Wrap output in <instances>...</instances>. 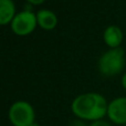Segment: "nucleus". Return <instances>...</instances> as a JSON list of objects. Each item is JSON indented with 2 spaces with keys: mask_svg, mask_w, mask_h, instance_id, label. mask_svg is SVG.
Returning <instances> with one entry per match:
<instances>
[{
  "mask_svg": "<svg viewBox=\"0 0 126 126\" xmlns=\"http://www.w3.org/2000/svg\"><path fill=\"white\" fill-rule=\"evenodd\" d=\"M72 126H86V125L84 124V122L82 120H80V121H74L72 123Z\"/></svg>",
  "mask_w": 126,
  "mask_h": 126,
  "instance_id": "11",
  "label": "nucleus"
},
{
  "mask_svg": "<svg viewBox=\"0 0 126 126\" xmlns=\"http://www.w3.org/2000/svg\"><path fill=\"white\" fill-rule=\"evenodd\" d=\"M9 120L13 126H31L35 122L32 105L26 101H17L9 109Z\"/></svg>",
  "mask_w": 126,
  "mask_h": 126,
  "instance_id": "3",
  "label": "nucleus"
},
{
  "mask_svg": "<svg viewBox=\"0 0 126 126\" xmlns=\"http://www.w3.org/2000/svg\"><path fill=\"white\" fill-rule=\"evenodd\" d=\"M11 30L17 35H28L38 26L37 21V13H33V11H24L18 12L15 16L13 20L10 23Z\"/></svg>",
  "mask_w": 126,
  "mask_h": 126,
  "instance_id": "4",
  "label": "nucleus"
},
{
  "mask_svg": "<svg viewBox=\"0 0 126 126\" xmlns=\"http://www.w3.org/2000/svg\"><path fill=\"white\" fill-rule=\"evenodd\" d=\"M38 26H40L44 30H52L58 23V18L55 13L48 9H41L37 12Z\"/></svg>",
  "mask_w": 126,
  "mask_h": 126,
  "instance_id": "7",
  "label": "nucleus"
},
{
  "mask_svg": "<svg viewBox=\"0 0 126 126\" xmlns=\"http://www.w3.org/2000/svg\"><path fill=\"white\" fill-rule=\"evenodd\" d=\"M44 1H46V0H27V2L31 3L32 6L33 4H41V3H43Z\"/></svg>",
  "mask_w": 126,
  "mask_h": 126,
  "instance_id": "10",
  "label": "nucleus"
},
{
  "mask_svg": "<svg viewBox=\"0 0 126 126\" xmlns=\"http://www.w3.org/2000/svg\"><path fill=\"white\" fill-rule=\"evenodd\" d=\"M125 66V51L122 48L110 49L98 59V70L105 76L120 74Z\"/></svg>",
  "mask_w": 126,
  "mask_h": 126,
  "instance_id": "2",
  "label": "nucleus"
},
{
  "mask_svg": "<svg viewBox=\"0 0 126 126\" xmlns=\"http://www.w3.org/2000/svg\"><path fill=\"white\" fill-rule=\"evenodd\" d=\"M124 126H126V125H124Z\"/></svg>",
  "mask_w": 126,
  "mask_h": 126,
  "instance_id": "14",
  "label": "nucleus"
},
{
  "mask_svg": "<svg viewBox=\"0 0 126 126\" xmlns=\"http://www.w3.org/2000/svg\"><path fill=\"white\" fill-rule=\"evenodd\" d=\"M121 84H122V86L126 90V72H125L124 74H123L122 79H121Z\"/></svg>",
  "mask_w": 126,
  "mask_h": 126,
  "instance_id": "12",
  "label": "nucleus"
},
{
  "mask_svg": "<svg viewBox=\"0 0 126 126\" xmlns=\"http://www.w3.org/2000/svg\"><path fill=\"white\" fill-rule=\"evenodd\" d=\"M31 126H40V124H39V123H37V122H34Z\"/></svg>",
  "mask_w": 126,
  "mask_h": 126,
  "instance_id": "13",
  "label": "nucleus"
},
{
  "mask_svg": "<svg viewBox=\"0 0 126 126\" xmlns=\"http://www.w3.org/2000/svg\"><path fill=\"white\" fill-rule=\"evenodd\" d=\"M123 38H124V35H123L122 29L117 26H114V24L109 26L104 30V33H103L104 42L110 49L121 48Z\"/></svg>",
  "mask_w": 126,
  "mask_h": 126,
  "instance_id": "6",
  "label": "nucleus"
},
{
  "mask_svg": "<svg viewBox=\"0 0 126 126\" xmlns=\"http://www.w3.org/2000/svg\"><path fill=\"white\" fill-rule=\"evenodd\" d=\"M16 15V6L12 0H0V26L11 23Z\"/></svg>",
  "mask_w": 126,
  "mask_h": 126,
  "instance_id": "8",
  "label": "nucleus"
},
{
  "mask_svg": "<svg viewBox=\"0 0 126 126\" xmlns=\"http://www.w3.org/2000/svg\"><path fill=\"white\" fill-rule=\"evenodd\" d=\"M107 117L116 125H126V96H120L109 103Z\"/></svg>",
  "mask_w": 126,
  "mask_h": 126,
  "instance_id": "5",
  "label": "nucleus"
},
{
  "mask_svg": "<svg viewBox=\"0 0 126 126\" xmlns=\"http://www.w3.org/2000/svg\"><path fill=\"white\" fill-rule=\"evenodd\" d=\"M89 126H112L109 122L104 120H100V121H95V122H92Z\"/></svg>",
  "mask_w": 126,
  "mask_h": 126,
  "instance_id": "9",
  "label": "nucleus"
},
{
  "mask_svg": "<svg viewBox=\"0 0 126 126\" xmlns=\"http://www.w3.org/2000/svg\"><path fill=\"white\" fill-rule=\"evenodd\" d=\"M107 106L109 103L102 94L89 92L76 96L71 104V110L80 120L95 122L107 115Z\"/></svg>",
  "mask_w": 126,
  "mask_h": 126,
  "instance_id": "1",
  "label": "nucleus"
}]
</instances>
